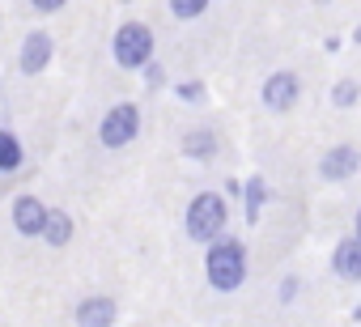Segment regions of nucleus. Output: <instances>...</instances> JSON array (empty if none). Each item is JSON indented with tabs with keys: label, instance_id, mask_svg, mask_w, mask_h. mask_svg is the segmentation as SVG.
<instances>
[{
	"label": "nucleus",
	"instance_id": "nucleus-23",
	"mask_svg": "<svg viewBox=\"0 0 361 327\" xmlns=\"http://www.w3.org/2000/svg\"><path fill=\"white\" fill-rule=\"evenodd\" d=\"M348 319H353V323H361V306H353V314H348Z\"/></svg>",
	"mask_w": 361,
	"mask_h": 327
},
{
	"label": "nucleus",
	"instance_id": "nucleus-4",
	"mask_svg": "<svg viewBox=\"0 0 361 327\" xmlns=\"http://www.w3.org/2000/svg\"><path fill=\"white\" fill-rule=\"evenodd\" d=\"M136 136H140V106H136V102H115V106H106V115L98 119V144L111 149V153H119V149H128Z\"/></svg>",
	"mask_w": 361,
	"mask_h": 327
},
{
	"label": "nucleus",
	"instance_id": "nucleus-11",
	"mask_svg": "<svg viewBox=\"0 0 361 327\" xmlns=\"http://www.w3.org/2000/svg\"><path fill=\"white\" fill-rule=\"evenodd\" d=\"M331 276H340V280H361V238L344 234V238L331 247Z\"/></svg>",
	"mask_w": 361,
	"mask_h": 327
},
{
	"label": "nucleus",
	"instance_id": "nucleus-1",
	"mask_svg": "<svg viewBox=\"0 0 361 327\" xmlns=\"http://www.w3.org/2000/svg\"><path fill=\"white\" fill-rule=\"evenodd\" d=\"M247 242L226 234L217 238L213 247H204V280L213 293H238L247 285V272H251V259H247Z\"/></svg>",
	"mask_w": 361,
	"mask_h": 327
},
{
	"label": "nucleus",
	"instance_id": "nucleus-3",
	"mask_svg": "<svg viewBox=\"0 0 361 327\" xmlns=\"http://www.w3.org/2000/svg\"><path fill=\"white\" fill-rule=\"evenodd\" d=\"M157 56V39L145 22H119L115 35H111V60L123 68V73H145Z\"/></svg>",
	"mask_w": 361,
	"mask_h": 327
},
{
	"label": "nucleus",
	"instance_id": "nucleus-16",
	"mask_svg": "<svg viewBox=\"0 0 361 327\" xmlns=\"http://www.w3.org/2000/svg\"><path fill=\"white\" fill-rule=\"evenodd\" d=\"M166 5H170L174 22H196V18H204V9L213 5V0H166Z\"/></svg>",
	"mask_w": 361,
	"mask_h": 327
},
{
	"label": "nucleus",
	"instance_id": "nucleus-19",
	"mask_svg": "<svg viewBox=\"0 0 361 327\" xmlns=\"http://www.w3.org/2000/svg\"><path fill=\"white\" fill-rule=\"evenodd\" d=\"M145 85H149V90H166V68H161L157 60L145 68Z\"/></svg>",
	"mask_w": 361,
	"mask_h": 327
},
{
	"label": "nucleus",
	"instance_id": "nucleus-7",
	"mask_svg": "<svg viewBox=\"0 0 361 327\" xmlns=\"http://www.w3.org/2000/svg\"><path fill=\"white\" fill-rule=\"evenodd\" d=\"M319 179L323 183H348L357 171H361V149L357 144H331L319 153Z\"/></svg>",
	"mask_w": 361,
	"mask_h": 327
},
{
	"label": "nucleus",
	"instance_id": "nucleus-22",
	"mask_svg": "<svg viewBox=\"0 0 361 327\" xmlns=\"http://www.w3.org/2000/svg\"><path fill=\"white\" fill-rule=\"evenodd\" d=\"M353 238H361V209H357V217H353Z\"/></svg>",
	"mask_w": 361,
	"mask_h": 327
},
{
	"label": "nucleus",
	"instance_id": "nucleus-9",
	"mask_svg": "<svg viewBox=\"0 0 361 327\" xmlns=\"http://www.w3.org/2000/svg\"><path fill=\"white\" fill-rule=\"evenodd\" d=\"M73 323L77 327H115L119 323V302L111 293H85L73 306Z\"/></svg>",
	"mask_w": 361,
	"mask_h": 327
},
{
	"label": "nucleus",
	"instance_id": "nucleus-17",
	"mask_svg": "<svg viewBox=\"0 0 361 327\" xmlns=\"http://www.w3.org/2000/svg\"><path fill=\"white\" fill-rule=\"evenodd\" d=\"M174 98H178V102L200 106V102L209 98V85H204V81H178V85H174Z\"/></svg>",
	"mask_w": 361,
	"mask_h": 327
},
{
	"label": "nucleus",
	"instance_id": "nucleus-24",
	"mask_svg": "<svg viewBox=\"0 0 361 327\" xmlns=\"http://www.w3.org/2000/svg\"><path fill=\"white\" fill-rule=\"evenodd\" d=\"M353 43H357V47H361V26H357V30H353Z\"/></svg>",
	"mask_w": 361,
	"mask_h": 327
},
{
	"label": "nucleus",
	"instance_id": "nucleus-21",
	"mask_svg": "<svg viewBox=\"0 0 361 327\" xmlns=\"http://www.w3.org/2000/svg\"><path fill=\"white\" fill-rule=\"evenodd\" d=\"M226 196H238L243 200V179H226Z\"/></svg>",
	"mask_w": 361,
	"mask_h": 327
},
{
	"label": "nucleus",
	"instance_id": "nucleus-25",
	"mask_svg": "<svg viewBox=\"0 0 361 327\" xmlns=\"http://www.w3.org/2000/svg\"><path fill=\"white\" fill-rule=\"evenodd\" d=\"M314 5H331V0H314Z\"/></svg>",
	"mask_w": 361,
	"mask_h": 327
},
{
	"label": "nucleus",
	"instance_id": "nucleus-18",
	"mask_svg": "<svg viewBox=\"0 0 361 327\" xmlns=\"http://www.w3.org/2000/svg\"><path fill=\"white\" fill-rule=\"evenodd\" d=\"M298 293H302V276H293V272H289V276L276 285V302H281V306H293V302H298Z\"/></svg>",
	"mask_w": 361,
	"mask_h": 327
},
{
	"label": "nucleus",
	"instance_id": "nucleus-12",
	"mask_svg": "<svg viewBox=\"0 0 361 327\" xmlns=\"http://www.w3.org/2000/svg\"><path fill=\"white\" fill-rule=\"evenodd\" d=\"M268 200H272V192H268L264 175L243 179V213H247V226H259V213H264V204H268Z\"/></svg>",
	"mask_w": 361,
	"mask_h": 327
},
{
	"label": "nucleus",
	"instance_id": "nucleus-20",
	"mask_svg": "<svg viewBox=\"0 0 361 327\" xmlns=\"http://www.w3.org/2000/svg\"><path fill=\"white\" fill-rule=\"evenodd\" d=\"M64 5H68V0H30V9H35V13H60Z\"/></svg>",
	"mask_w": 361,
	"mask_h": 327
},
{
	"label": "nucleus",
	"instance_id": "nucleus-8",
	"mask_svg": "<svg viewBox=\"0 0 361 327\" xmlns=\"http://www.w3.org/2000/svg\"><path fill=\"white\" fill-rule=\"evenodd\" d=\"M47 217H51V209L39 200V196H13V204H9V221H13V230L22 234V238H43V230H47Z\"/></svg>",
	"mask_w": 361,
	"mask_h": 327
},
{
	"label": "nucleus",
	"instance_id": "nucleus-2",
	"mask_svg": "<svg viewBox=\"0 0 361 327\" xmlns=\"http://www.w3.org/2000/svg\"><path fill=\"white\" fill-rule=\"evenodd\" d=\"M226 226H230V204L221 192H196L183 209V234L196 242V247H213L217 238H226Z\"/></svg>",
	"mask_w": 361,
	"mask_h": 327
},
{
	"label": "nucleus",
	"instance_id": "nucleus-15",
	"mask_svg": "<svg viewBox=\"0 0 361 327\" xmlns=\"http://www.w3.org/2000/svg\"><path fill=\"white\" fill-rule=\"evenodd\" d=\"M357 102H361V85H357L353 77H340V81L331 85V106H336V111H353Z\"/></svg>",
	"mask_w": 361,
	"mask_h": 327
},
{
	"label": "nucleus",
	"instance_id": "nucleus-13",
	"mask_svg": "<svg viewBox=\"0 0 361 327\" xmlns=\"http://www.w3.org/2000/svg\"><path fill=\"white\" fill-rule=\"evenodd\" d=\"M73 234H77V221H73V213H68V209H51V217H47V230H43V242H47L51 251H64V247L73 242Z\"/></svg>",
	"mask_w": 361,
	"mask_h": 327
},
{
	"label": "nucleus",
	"instance_id": "nucleus-5",
	"mask_svg": "<svg viewBox=\"0 0 361 327\" xmlns=\"http://www.w3.org/2000/svg\"><path fill=\"white\" fill-rule=\"evenodd\" d=\"M259 102H264L268 115H289V111L302 102V77H298L293 68H276V73H268L264 85H259Z\"/></svg>",
	"mask_w": 361,
	"mask_h": 327
},
{
	"label": "nucleus",
	"instance_id": "nucleus-26",
	"mask_svg": "<svg viewBox=\"0 0 361 327\" xmlns=\"http://www.w3.org/2000/svg\"><path fill=\"white\" fill-rule=\"evenodd\" d=\"M123 5H128V0H123Z\"/></svg>",
	"mask_w": 361,
	"mask_h": 327
},
{
	"label": "nucleus",
	"instance_id": "nucleus-6",
	"mask_svg": "<svg viewBox=\"0 0 361 327\" xmlns=\"http://www.w3.org/2000/svg\"><path fill=\"white\" fill-rule=\"evenodd\" d=\"M51 60H56V39H51V30H43V26L26 30V35H22V47H18V73H22V77H43V73L51 68Z\"/></svg>",
	"mask_w": 361,
	"mask_h": 327
},
{
	"label": "nucleus",
	"instance_id": "nucleus-14",
	"mask_svg": "<svg viewBox=\"0 0 361 327\" xmlns=\"http://www.w3.org/2000/svg\"><path fill=\"white\" fill-rule=\"evenodd\" d=\"M26 166V144L13 128H0V175H18Z\"/></svg>",
	"mask_w": 361,
	"mask_h": 327
},
{
	"label": "nucleus",
	"instance_id": "nucleus-10",
	"mask_svg": "<svg viewBox=\"0 0 361 327\" xmlns=\"http://www.w3.org/2000/svg\"><path fill=\"white\" fill-rule=\"evenodd\" d=\"M178 153H183L188 161H213L217 153H221V140H217V132L213 128H188L183 136H178Z\"/></svg>",
	"mask_w": 361,
	"mask_h": 327
}]
</instances>
